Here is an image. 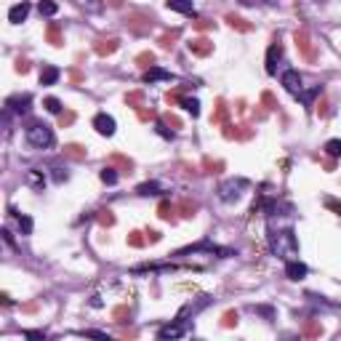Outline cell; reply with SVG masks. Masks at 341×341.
Here are the masks:
<instances>
[{
    "mask_svg": "<svg viewBox=\"0 0 341 341\" xmlns=\"http://www.w3.org/2000/svg\"><path fill=\"white\" fill-rule=\"evenodd\" d=\"M14 70H16L19 75H27V72H30V62H27L24 56H19V59H16V64H14Z\"/></svg>",
    "mask_w": 341,
    "mask_h": 341,
    "instance_id": "cell-46",
    "label": "cell"
},
{
    "mask_svg": "<svg viewBox=\"0 0 341 341\" xmlns=\"http://www.w3.org/2000/svg\"><path fill=\"white\" fill-rule=\"evenodd\" d=\"M75 123V112L72 109H64L62 115H59V128H67V126H72Z\"/></svg>",
    "mask_w": 341,
    "mask_h": 341,
    "instance_id": "cell-45",
    "label": "cell"
},
{
    "mask_svg": "<svg viewBox=\"0 0 341 341\" xmlns=\"http://www.w3.org/2000/svg\"><path fill=\"white\" fill-rule=\"evenodd\" d=\"M109 165H118L120 170H126V174H131L134 170V160L131 157H126V155H120V152H115V155H109V160H107Z\"/></svg>",
    "mask_w": 341,
    "mask_h": 341,
    "instance_id": "cell-26",
    "label": "cell"
},
{
    "mask_svg": "<svg viewBox=\"0 0 341 341\" xmlns=\"http://www.w3.org/2000/svg\"><path fill=\"white\" fill-rule=\"evenodd\" d=\"M136 112H139V120H141V123L157 118V112H155V109H147V107H141V109H136Z\"/></svg>",
    "mask_w": 341,
    "mask_h": 341,
    "instance_id": "cell-47",
    "label": "cell"
},
{
    "mask_svg": "<svg viewBox=\"0 0 341 341\" xmlns=\"http://www.w3.org/2000/svg\"><path fill=\"white\" fill-rule=\"evenodd\" d=\"M24 336H27V338H45V336L40 333V330H27Z\"/></svg>",
    "mask_w": 341,
    "mask_h": 341,
    "instance_id": "cell-56",
    "label": "cell"
},
{
    "mask_svg": "<svg viewBox=\"0 0 341 341\" xmlns=\"http://www.w3.org/2000/svg\"><path fill=\"white\" fill-rule=\"evenodd\" d=\"M128 317H131V309H128V304H118L115 309H112V320H115L118 325L128 323Z\"/></svg>",
    "mask_w": 341,
    "mask_h": 341,
    "instance_id": "cell-31",
    "label": "cell"
},
{
    "mask_svg": "<svg viewBox=\"0 0 341 341\" xmlns=\"http://www.w3.org/2000/svg\"><path fill=\"white\" fill-rule=\"evenodd\" d=\"M286 274L291 280H304L307 277V267L301 261H296V259H291L288 264H286Z\"/></svg>",
    "mask_w": 341,
    "mask_h": 341,
    "instance_id": "cell-18",
    "label": "cell"
},
{
    "mask_svg": "<svg viewBox=\"0 0 341 341\" xmlns=\"http://www.w3.org/2000/svg\"><path fill=\"white\" fill-rule=\"evenodd\" d=\"M182 107L189 112V115H192V118H197V115H200V101H197V99H182Z\"/></svg>",
    "mask_w": 341,
    "mask_h": 341,
    "instance_id": "cell-38",
    "label": "cell"
},
{
    "mask_svg": "<svg viewBox=\"0 0 341 341\" xmlns=\"http://www.w3.org/2000/svg\"><path fill=\"white\" fill-rule=\"evenodd\" d=\"M85 336H93V338H107V333H101V330H85Z\"/></svg>",
    "mask_w": 341,
    "mask_h": 341,
    "instance_id": "cell-55",
    "label": "cell"
},
{
    "mask_svg": "<svg viewBox=\"0 0 341 341\" xmlns=\"http://www.w3.org/2000/svg\"><path fill=\"white\" fill-rule=\"evenodd\" d=\"M99 176H101V182H104V184H115V182H118V170L112 168V165H104Z\"/></svg>",
    "mask_w": 341,
    "mask_h": 341,
    "instance_id": "cell-39",
    "label": "cell"
},
{
    "mask_svg": "<svg viewBox=\"0 0 341 341\" xmlns=\"http://www.w3.org/2000/svg\"><path fill=\"white\" fill-rule=\"evenodd\" d=\"M22 309H24V312H30V315H32V312H37V304H35V301H30V304H24Z\"/></svg>",
    "mask_w": 341,
    "mask_h": 341,
    "instance_id": "cell-59",
    "label": "cell"
},
{
    "mask_svg": "<svg viewBox=\"0 0 341 341\" xmlns=\"http://www.w3.org/2000/svg\"><path fill=\"white\" fill-rule=\"evenodd\" d=\"M253 115H256V120H264L267 118V109H253Z\"/></svg>",
    "mask_w": 341,
    "mask_h": 341,
    "instance_id": "cell-61",
    "label": "cell"
},
{
    "mask_svg": "<svg viewBox=\"0 0 341 341\" xmlns=\"http://www.w3.org/2000/svg\"><path fill=\"white\" fill-rule=\"evenodd\" d=\"M160 192H163V187H160L157 182H144V184H139V187H136V195H141V197L160 195Z\"/></svg>",
    "mask_w": 341,
    "mask_h": 341,
    "instance_id": "cell-28",
    "label": "cell"
},
{
    "mask_svg": "<svg viewBox=\"0 0 341 341\" xmlns=\"http://www.w3.org/2000/svg\"><path fill=\"white\" fill-rule=\"evenodd\" d=\"M187 45H189V51H192L195 56H208V53L213 51V43L208 40V37H203V35L200 37H192Z\"/></svg>",
    "mask_w": 341,
    "mask_h": 341,
    "instance_id": "cell-11",
    "label": "cell"
},
{
    "mask_svg": "<svg viewBox=\"0 0 341 341\" xmlns=\"http://www.w3.org/2000/svg\"><path fill=\"white\" fill-rule=\"evenodd\" d=\"M245 187H248V182H245V179H230V182H221V184H219V197H221L224 203H235V200L243 195Z\"/></svg>",
    "mask_w": 341,
    "mask_h": 341,
    "instance_id": "cell-4",
    "label": "cell"
},
{
    "mask_svg": "<svg viewBox=\"0 0 341 341\" xmlns=\"http://www.w3.org/2000/svg\"><path fill=\"white\" fill-rule=\"evenodd\" d=\"M126 24L134 30L136 35H144V32H149V27L155 24V19H152V14H144V11H136V14H131L128 19H126Z\"/></svg>",
    "mask_w": 341,
    "mask_h": 341,
    "instance_id": "cell-5",
    "label": "cell"
},
{
    "mask_svg": "<svg viewBox=\"0 0 341 341\" xmlns=\"http://www.w3.org/2000/svg\"><path fill=\"white\" fill-rule=\"evenodd\" d=\"M293 43H296V48H299V53H301V59H304V62H309V64H315V62H317L315 43H312V37H309V32L304 30V27L293 32Z\"/></svg>",
    "mask_w": 341,
    "mask_h": 341,
    "instance_id": "cell-3",
    "label": "cell"
},
{
    "mask_svg": "<svg viewBox=\"0 0 341 341\" xmlns=\"http://www.w3.org/2000/svg\"><path fill=\"white\" fill-rule=\"evenodd\" d=\"M104 3L112 6V8H123V3H126V0H104Z\"/></svg>",
    "mask_w": 341,
    "mask_h": 341,
    "instance_id": "cell-57",
    "label": "cell"
},
{
    "mask_svg": "<svg viewBox=\"0 0 341 341\" xmlns=\"http://www.w3.org/2000/svg\"><path fill=\"white\" fill-rule=\"evenodd\" d=\"M325 152H328V157H341V139H330L328 144H325Z\"/></svg>",
    "mask_w": 341,
    "mask_h": 341,
    "instance_id": "cell-40",
    "label": "cell"
},
{
    "mask_svg": "<svg viewBox=\"0 0 341 341\" xmlns=\"http://www.w3.org/2000/svg\"><path fill=\"white\" fill-rule=\"evenodd\" d=\"M179 37H182V30H179V27H176V30H168V32H163V35H160V48H165V51H170V48H174V45H176V40H179Z\"/></svg>",
    "mask_w": 341,
    "mask_h": 341,
    "instance_id": "cell-23",
    "label": "cell"
},
{
    "mask_svg": "<svg viewBox=\"0 0 341 341\" xmlns=\"http://www.w3.org/2000/svg\"><path fill=\"white\" fill-rule=\"evenodd\" d=\"M27 141H30V147L35 149H45L53 144V131L45 126V123H32L30 128H27Z\"/></svg>",
    "mask_w": 341,
    "mask_h": 341,
    "instance_id": "cell-2",
    "label": "cell"
},
{
    "mask_svg": "<svg viewBox=\"0 0 341 341\" xmlns=\"http://www.w3.org/2000/svg\"><path fill=\"white\" fill-rule=\"evenodd\" d=\"M323 165H325V170H333V168H336V163H333V157H330V160H323Z\"/></svg>",
    "mask_w": 341,
    "mask_h": 341,
    "instance_id": "cell-63",
    "label": "cell"
},
{
    "mask_svg": "<svg viewBox=\"0 0 341 341\" xmlns=\"http://www.w3.org/2000/svg\"><path fill=\"white\" fill-rule=\"evenodd\" d=\"M160 120H163L168 128H182V118H179V115H174V112H165V115L160 118Z\"/></svg>",
    "mask_w": 341,
    "mask_h": 341,
    "instance_id": "cell-43",
    "label": "cell"
},
{
    "mask_svg": "<svg viewBox=\"0 0 341 341\" xmlns=\"http://www.w3.org/2000/svg\"><path fill=\"white\" fill-rule=\"evenodd\" d=\"M203 168H205V174H221V170H224V163H221V160L203 157Z\"/></svg>",
    "mask_w": 341,
    "mask_h": 341,
    "instance_id": "cell-35",
    "label": "cell"
},
{
    "mask_svg": "<svg viewBox=\"0 0 341 341\" xmlns=\"http://www.w3.org/2000/svg\"><path fill=\"white\" fill-rule=\"evenodd\" d=\"M328 208H333V211H336V213L341 216V205H338L336 200H328Z\"/></svg>",
    "mask_w": 341,
    "mask_h": 341,
    "instance_id": "cell-62",
    "label": "cell"
},
{
    "mask_svg": "<svg viewBox=\"0 0 341 341\" xmlns=\"http://www.w3.org/2000/svg\"><path fill=\"white\" fill-rule=\"evenodd\" d=\"M144 235H147L149 243H160V232H157V230H147Z\"/></svg>",
    "mask_w": 341,
    "mask_h": 341,
    "instance_id": "cell-53",
    "label": "cell"
},
{
    "mask_svg": "<svg viewBox=\"0 0 341 341\" xmlns=\"http://www.w3.org/2000/svg\"><path fill=\"white\" fill-rule=\"evenodd\" d=\"M157 134H160V136H163V139H174V128H168V126H165V123H163V120H160V123H157Z\"/></svg>",
    "mask_w": 341,
    "mask_h": 341,
    "instance_id": "cell-48",
    "label": "cell"
},
{
    "mask_svg": "<svg viewBox=\"0 0 341 341\" xmlns=\"http://www.w3.org/2000/svg\"><path fill=\"white\" fill-rule=\"evenodd\" d=\"M0 235H3V240H6L8 245H14V238H11V232H8V230H3V232H0Z\"/></svg>",
    "mask_w": 341,
    "mask_h": 341,
    "instance_id": "cell-60",
    "label": "cell"
},
{
    "mask_svg": "<svg viewBox=\"0 0 341 341\" xmlns=\"http://www.w3.org/2000/svg\"><path fill=\"white\" fill-rule=\"evenodd\" d=\"M93 128H96L101 136H112V134H115V118L96 115V118H93Z\"/></svg>",
    "mask_w": 341,
    "mask_h": 341,
    "instance_id": "cell-12",
    "label": "cell"
},
{
    "mask_svg": "<svg viewBox=\"0 0 341 341\" xmlns=\"http://www.w3.org/2000/svg\"><path fill=\"white\" fill-rule=\"evenodd\" d=\"M157 80H176V78H174L168 70H163V67H149V70H144V83H157Z\"/></svg>",
    "mask_w": 341,
    "mask_h": 341,
    "instance_id": "cell-16",
    "label": "cell"
},
{
    "mask_svg": "<svg viewBox=\"0 0 341 341\" xmlns=\"http://www.w3.org/2000/svg\"><path fill=\"white\" fill-rule=\"evenodd\" d=\"M126 104L128 107H134V109H141V107H147V93L144 91H128L126 93Z\"/></svg>",
    "mask_w": 341,
    "mask_h": 341,
    "instance_id": "cell-21",
    "label": "cell"
},
{
    "mask_svg": "<svg viewBox=\"0 0 341 341\" xmlns=\"http://www.w3.org/2000/svg\"><path fill=\"white\" fill-rule=\"evenodd\" d=\"M226 120H230V107H226L224 99H216V109L211 115V123H213V126H224Z\"/></svg>",
    "mask_w": 341,
    "mask_h": 341,
    "instance_id": "cell-15",
    "label": "cell"
},
{
    "mask_svg": "<svg viewBox=\"0 0 341 341\" xmlns=\"http://www.w3.org/2000/svg\"><path fill=\"white\" fill-rule=\"evenodd\" d=\"M144 243H147L144 232H128V245H131V248H141Z\"/></svg>",
    "mask_w": 341,
    "mask_h": 341,
    "instance_id": "cell-42",
    "label": "cell"
},
{
    "mask_svg": "<svg viewBox=\"0 0 341 341\" xmlns=\"http://www.w3.org/2000/svg\"><path fill=\"white\" fill-rule=\"evenodd\" d=\"M155 59H157V56H155L152 51H141V53L136 56V64H139L141 70H149V67H155Z\"/></svg>",
    "mask_w": 341,
    "mask_h": 341,
    "instance_id": "cell-33",
    "label": "cell"
},
{
    "mask_svg": "<svg viewBox=\"0 0 341 341\" xmlns=\"http://www.w3.org/2000/svg\"><path fill=\"white\" fill-rule=\"evenodd\" d=\"M165 6L170 8V11H179V14H187V16L195 14L192 0H165Z\"/></svg>",
    "mask_w": 341,
    "mask_h": 341,
    "instance_id": "cell-22",
    "label": "cell"
},
{
    "mask_svg": "<svg viewBox=\"0 0 341 341\" xmlns=\"http://www.w3.org/2000/svg\"><path fill=\"white\" fill-rule=\"evenodd\" d=\"M8 213H11V216H16V221H19V230H22V235H30V232H32V219H30V216L16 213L14 208H8Z\"/></svg>",
    "mask_w": 341,
    "mask_h": 341,
    "instance_id": "cell-32",
    "label": "cell"
},
{
    "mask_svg": "<svg viewBox=\"0 0 341 341\" xmlns=\"http://www.w3.org/2000/svg\"><path fill=\"white\" fill-rule=\"evenodd\" d=\"M184 96H182V91H168L165 93V104H179Z\"/></svg>",
    "mask_w": 341,
    "mask_h": 341,
    "instance_id": "cell-49",
    "label": "cell"
},
{
    "mask_svg": "<svg viewBox=\"0 0 341 341\" xmlns=\"http://www.w3.org/2000/svg\"><path fill=\"white\" fill-rule=\"evenodd\" d=\"M269 245H272V251L280 256V259H296L299 256V240H296V235H293L291 230H282V232H272L269 235Z\"/></svg>",
    "mask_w": 341,
    "mask_h": 341,
    "instance_id": "cell-1",
    "label": "cell"
},
{
    "mask_svg": "<svg viewBox=\"0 0 341 341\" xmlns=\"http://www.w3.org/2000/svg\"><path fill=\"white\" fill-rule=\"evenodd\" d=\"M70 78H72V83H83V75H80V70H72V72H70Z\"/></svg>",
    "mask_w": 341,
    "mask_h": 341,
    "instance_id": "cell-54",
    "label": "cell"
},
{
    "mask_svg": "<svg viewBox=\"0 0 341 341\" xmlns=\"http://www.w3.org/2000/svg\"><path fill=\"white\" fill-rule=\"evenodd\" d=\"M64 157H70V160H78V163H83L85 157H88V149L80 147V144H64Z\"/></svg>",
    "mask_w": 341,
    "mask_h": 341,
    "instance_id": "cell-19",
    "label": "cell"
},
{
    "mask_svg": "<svg viewBox=\"0 0 341 341\" xmlns=\"http://www.w3.org/2000/svg\"><path fill=\"white\" fill-rule=\"evenodd\" d=\"M53 182H59V184H62V182H67V174H64L62 168H53Z\"/></svg>",
    "mask_w": 341,
    "mask_h": 341,
    "instance_id": "cell-52",
    "label": "cell"
},
{
    "mask_svg": "<svg viewBox=\"0 0 341 341\" xmlns=\"http://www.w3.org/2000/svg\"><path fill=\"white\" fill-rule=\"evenodd\" d=\"M280 59H282V45H280L277 37H274L272 45H269V51H267V72H269V75L277 72V62H280Z\"/></svg>",
    "mask_w": 341,
    "mask_h": 341,
    "instance_id": "cell-9",
    "label": "cell"
},
{
    "mask_svg": "<svg viewBox=\"0 0 341 341\" xmlns=\"http://www.w3.org/2000/svg\"><path fill=\"white\" fill-rule=\"evenodd\" d=\"M211 27H213V22H211V19H197V22H195V30H200V32H205V30H211Z\"/></svg>",
    "mask_w": 341,
    "mask_h": 341,
    "instance_id": "cell-50",
    "label": "cell"
},
{
    "mask_svg": "<svg viewBox=\"0 0 341 341\" xmlns=\"http://www.w3.org/2000/svg\"><path fill=\"white\" fill-rule=\"evenodd\" d=\"M253 136V128L251 126H232V123H224V139H235V141H245Z\"/></svg>",
    "mask_w": 341,
    "mask_h": 341,
    "instance_id": "cell-8",
    "label": "cell"
},
{
    "mask_svg": "<svg viewBox=\"0 0 341 341\" xmlns=\"http://www.w3.org/2000/svg\"><path fill=\"white\" fill-rule=\"evenodd\" d=\"M45 40H48L53 48H62V45H64V37H62V27H59V22H48V27H45Z\"/></svg>",
    "mask_w": 341,
    "mask_h": 341,
    "instance_id": "cell-14",
    "label": "cell"
},
{
    "mask_svg": "<svg viewBox=\"0 0 341 341\" xmlns=\"http://www.w3.org/2000/svg\"><path fill=\"white\" fill-rule=\"evenodd\" d=\"M238 323H240V315L235 309H230V312H224V315H221V328H235Z\"/></svg>",
    "mask_w": 341,
    "mask_h": 341,
    "instance_id": "cell-36",
    "label": "cell"
},
{
    "mask_svg": "<svg viewBox=\"0 0 341 341\" xmlns=\"http://www.w3.org/2000/svg\"><path fill=\"white\" fill-rule=\"evenodd\" d=\"M176 211H179V208L170 203V200H163V203L157 205V216L163 221H176Z\"/></svg>",
    "mask_w": 341,
    "mask_h": 341,
    "instance_id": "cell-24",
    "label": "cell"
},
{
    "mask_svg": "<svg viewBox=\"0 0 341 341\" xmlns=\"http://www.w3.org/2000/svg\"><path fill=\"white\" fill-rule=\"evenodd\" d=\"M27 184H30V187H35V189H40V192H43L45 179H43V174H40L37 168H32V170H27Z\"/></svg>",
    "mask_w": 341,
    "mask_h": 341,
    "instance_id": "cell-29",
    "label": "cell"
},
{
    "mask_svg": "<svg viewBox=\"0 0 341 341\" xmlns=\"http://www.w3.org/2000/svg\"><path fill=\"white\" fill-rule=\"evenodd\" d=\"M27 16H30V3H19V6H14L11 11H8V22H11V24H22Z\"/></svg>",
    "mask_w": 341,
    "mask_h": 341,
    "instance_id": "cell-17",
    "label": "cell"
},
{
    "mask_svg": "<svg viewBox=\"0 0 341 341\" xmlns=\"http://www.w3.org/2000/svg\"><path fill=\"white\" fill-rule=\"evenodd\" d=\"M315 107H317V115H320V118H325V115H328V101H325L323 93H320V101L315 104Z\"/></svg>",
    "mask_w": 341,
    "mask_h": 341,
    "instance_id": "cell-51",
    "label": "cell"
},
{
    "mask_svg": "<svg viewBox=\"0 0 341 341\" xmlns=\"http://www.w3.org/2000/svg\"><path fill=\"white\" fill-rule=\"evenodd\" d=\"M37 11H40V16H53L56 11H59V6H56L53 0H40V6H37Z\"/></svg>",
    "mask_w": 341,
    "mask_h": 341,
    "instance_id": "cell-37",
    "label": "cell"
},
{
    "mask_svg": "<svg viewBox=\"0 0 341 341\" xmlns=\"http://www.w3.org/2000/svg\"><path fill=\"white\" fill-rule=\"evenodd\" d=\"M118 48H120L118 37H99V40L93 43V51H96L99 56H109V53H115Z\"/></svg>",
    "mask_w": 341,
    "mask_h": 341,
    "instance_id": "cell-10",
    "label": "cell"
},
{
    "mask_svg": "<svg viewBox=\"0 0 341 341\" xmlns=\"http://www.w3.org/2000/svg\"><path fill=\"white\" fill-rule=\"evenodd\" d=\"M59 70H56L53 67V64H45V67H43V72H40V85H53L56 80H59Z\"/></svg>",
    "mask_w": 341,
    "mask_h": 341,
    "instance_id": "cell-27",
    "label": "cell"
},
{
    "mask_svg": "<svg viewBox=\"0 0 341 341\" xmlns=\"http://www.w3.org/2000/svg\"><path fill=\"white\" fill-rule=\"evenodd\" d=\"M301 336L304 338H320L323 336V325H320L317 320H307V323L301 325Z\"/></svg>",
    "mask_w": 341,
    "mask_h": 341,
    "instance_id": "cell-25",
    "label": "cell"
},
{
    "mask_svg": "<svg viewBox=\"0 0 341 341\" xmlns=\"http://www.w3.org/2000/svg\"><path fill=\"white\" fill-rule=\"evenodd\" d=\"M184 333H187V325H184V323H170V325H165V328L157 330V338H163V341H168V338H182Z\"/></svg>",
    "mask_w": 341,
    "mask_h": 341,
    "instance_id": "cell-13",
    "label": "cell"
},
{
    "mask_svg": "<svg viewBox=\"0 0 341 341\" xmlns=\"http://www.w3.org/2000/svg\"><path fill=\"white\" fill-rule=\"evenodd\" d=\"M224 22L230 24L232 30H240V32H251V30H253V24H251V22H245V19H243V16H238V14H226V16H224Z\"/></svg>",
    "mask_w": 341,
    "mask_h": 341,
    "instance_id": "cell-20",
    "label": "cell"
},
{
    "mask_svg": "<svg viewBox=\"0 0 341 341\" xmlns=\"http://www.w3.org/2000/svg\"><path fill=\"white\" fill-rule=\"evenodd\" d=\"M96 221L101 226H112V224H115V213H112L109 208H101V211H96Z\"/></svg>",
    "mask_w": 341,
    "mask_h": 341,
    "instance_id": "cell-34",
    "label": "cell"
},
{
    "mask_svg": "<svg viewBox=\"0 0 341 341\" xmlns=\"http://www.w3.org/2000/svg\"><path fill=\"white\" fill-rule=\"evenodd\" d=\"M179 213H182L184 219H192V216L197 213V203H195V200H189V197H184V200L179 203Z\"/></svg>",
    "mask_w": 341,
    "mask_h": 341,
    "instance_id": "cell-30",
    "label": "cell"
},
{
    "mask_svg": "<svg viewBox=\"0 0 341 341\" xmlns=\"http://www.w3.org/2000/svg\"><path fill=\"white\" fill-rule=\"evenodd\" d=\"M261 104H264V109H277V107H280L272 91H264V93H261Z\"/></svg>",
    "mask_w": 341,
    "mask_h": 341,
    "instance_id": "cell-41",
    "label": "cell"
},
{
    "mask_svg": "<svg viewBox=\"0 0 341 341\" xmlns=\"http://www.w3.org/2000/svg\"><path fill=\"white\" fill-rule=\"evenodd\" d=\"M243 6H256V3H272V0H240Z\"/></svg>",
    "mask_w": 341,
    "mask_h": 341,
    "instance_id": "cell-58",
    "label": "cell"
},
{
    "mask_svg": "<svg viewBox=\"0 0 341 341\" xmlns=\"http://www.w3.org/2000/svg\"><path fill=\"white\" fill-rule=\"evenodd\" d=\"M30 104H32L30 93H16V96H8L6 107L11 109L14 115H27V112H30Z\"/></svg>",
    "mask_w": 341,
    "mask_h": 341,
    "instance_id": "cell-7",
    "label": "cell"
},
{
    "mask_svg": "<svg viewBox=\"0 0 341 341\" xmlns=\"http://www.w3.org/2000/svg\"><path fill=\"white\" fill-rule=\"evenodd\" d=\"M282 85H286V91L293 93L296 99L304 96V80H301V75L296 70H288V72H282Z\"/></svg>",
    "mask_w": 341,
    "mask_h": 341,
    "instance_id": "cell-6",
    "label": "cell"
},
{
    "mask_svg": "<svg viewBox=\"0 0 341 341\" xmlns=\"http://www.w3.org/2000/svg\"><path fill=\"white\" fill-rule=\"evenodd\" d=\"M45 109H48V112H53V115H62V101L59 99H56V96H48V99H45Z\"/></svg>",
    "mask_w": 341,
    "mask_h": 341,
    "instance_id": "cell-44",
    "label": "cell"
}]
</instances>
